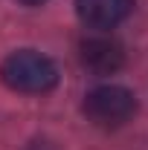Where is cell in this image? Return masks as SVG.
Wrapping results in <instances>:
<instances>
[{
  "instance_id": "obj_1",
  "label": "cell",
  "mask_w": 148,
  "mask_h": 150,
  "mask_svg": "<svg viewBox=\"0 0 148 150\" xmlns=\"http://www.w3.org/2000/svg\"><path fill=\"white\" fill-rule=\"evenodd\" d=\"M0 78L15 93L44 95L50 90H55L58 67L47 55L35 52V49H18L0 64Z\"/></svg>"
},
{
  "instance_id": "obj_2",
  "label": "cell",
  "mask_w": 148,
  "mask_h": 150,
  "mask_svg": "<svg viewBox=\"0 0 148 150\" xmlns=\"http://www.w3.org/2000/svg\"><path fill=\"white\" fill-rule=\"evenodd\" d=\"M81 110L87 115V121H93L96 127H122L125 121L134 118L137 112V95L131 93L128 87H119V84H102L84 95V104Z\"/></svg>"
},
{
  "instance_id": "obj_3",
  "label": "cell",
  "mask_w": 148,
  "mask_h": 150,
  "mask_svg": "<svg viewBox=\"0 0 148 150\" xmlns=\"http://www.w3.org/2000/svg\"><path fill=\"white\" fill-rule=\"evenodd\" d=\"M78 58H81L84 69H90V72H96V75H111V72H116V69H122V64H125L122 46H119L113 38H105V35H96V38L81 40Z\"/></svg>"
},
{
  "instance_id": "obj_4",
  "label": "cell",
  "mask_w": 148,
  "mask_h": 150,
  "mask_svg": "<svg viewBox=\"0 0 148 150\" xmlns=\"http://www.w3.org/2000/svg\"><path fill=\"white\" fill-rule=\"evenodd\" d=\"M134 0H75L78 20L90 29H113L131 15Z\"/></svg>"
},
{
  "instance_id": "obj_5",
  "label": "cell",
  "mask_w": 148,
  "mask_h": 150,
  "mask_svg": "<svg viewBox=\"0 0 148 150\" xmlns=\"http://www.w3.org/2000/svg\"><path fill=\"white\" fill-rule=\"evenodd\" d=\"M20 3H26V6H38V3H44V0H20Z\"/></svg>"
}]
</instances>
